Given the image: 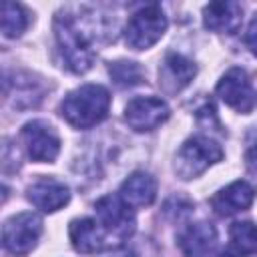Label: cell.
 I'll use <instances>...</instances> for the list:
<instances>
[{
    "mask_svg": "<svg viewBox=\"0 0 257 257\" xmlns=\"http://www.w3.org/2000/svg\"><path fill=\"white\" fill-rule=\"evenodd\" d=\"M52 30L62 62L74 74H84L90 70L98 44L110 38L106 18L86 6L60 8L54 14Z\"/></svg>",
    "mask_w": 257,
    "mask_h": 257,
    "instance_id": "1",
    "label": "cell"
},
{
    "mask_svg": "<svg viewBox=\"0 0 257 257\" xmlns=\"http://www.w3.org/2000/svg\"><path fill=\"white\" fill-rule=\"evenodd\" d=\"M110 92L102 84H82L60 102L62 118L74 128H92L108 116Z\"/></svg>",
    "mask_w": 257,
    "mask_h": 257,
    "instance_id": "2",
    "label": "cell"
},
{
    "mask_svg": "<svg viewBox=\"0 0 257 257\" xmlns=\"http://www.w3.org/2000/svg\"><path fill=\"white\" fill-rule=\"evenodd\" d=\"M221 159H223V149L217 141H213L211 137L195 135L179 147L173 161V171L179 179L191 181L203 175L209 167H213Z\"/></svg>",
    "mask_w": 257,
    "mask_h": 257,
    "instance_id": "3",
    "label": "cell"
},
{
    "mask_svg": "<svg viewBox=\"0 0 257 257\" xmlns=\"http://www.w3.org/2000/svg\"><path fill=\"white\" fill-rule=\"evenodd\" d=\"M167 24L161 4H145L128 18L124 26V42L133 50H147L161 40Z\"/></svg>",
    "mask_w": 257,
    "mask_h": 257,
    "instance_id": "4",
    "label": "cell"
},
{
    "mask_svg": "<svg viewBox=\"0 0 257 257\" xmlns=\"http://www.w3.org/2000/svg\"><path fill=\"white\" fill-rule=\"evenodd\" d=\"M96 221L102 225L114 247H120L135 231V215L131 207L114 195H104L94 203Z\"/></svg>",
    "mask_w": 257,
    "mask_h": 257,
    "instance_id": "5",
    "label": "cell"
},
{
    "mask_svg": "<svg viewBox=\"0 0 257 257\" xmlns=\"http://www.w3.org/2000/svg\"><path fill=\"white\" fill-rule=\"evenodd\" d=\"M42 235V219L36 213L24 211L12 215L2 227V245L12 255H28Z\"/></svg>",
    "mask_w": 257,
    "mask_h": 257,
    "instance_id": "6",
    "label": "cell"
},
{
    "mask_svg": "<svg viewBox=\"0 0 257 257\" xmlns=\"http://www.w3.org/2000/svg\"><path fill=\"white\" fill-rule=\"evenodd\" d=\"M20 141L26 155L36 163H52L60 153V137L46 120H28L20 131Z\"/></svg>",
    "mask_w": 257,
    "mask_h": 257,
    "instance_id": "7",
    "label": "cell"
},
{
    "mask_svg": "<svg viewBox=\"0 0 257 257\" xmlns=\"http://www.w3.org/2000/svg\"><path fill=\"white\" fill-rule=\"evenodd\" d=\"M217 96L229 108H233L241 114H249L255 106V92H253L251 78L239 66L229 68L221 76V80L217 82Z\"/></svg>",
    "mask_w": 257,
    "mask_h": 257,
    "instance_id": "8",
    "label": "cell"
},
{
    "mask_svg": "<svg viewBox=\"0 0 257 257\" xmlns=\"http://www.w3.org/2000/svg\"><path fill=\"white\" fill-rule=\"evenodd\" d=\"M169 114L171 110L167 102L159 96H135L124 106V122L137 133L155 131L169 118Z\"/></svg>",
    "mask_w": 257,
    "mask_h": 257,
    "instance_id": "9",
    "label": "cell"
},
{
    "mask_svg": "<svg viewBox=\"0 0 257 257\" xmlns=\"http://www.w3.org/2000/svg\"><path fill=\"white\" fill-rule=\"evenodd\" d=\"M68 237H70L74 251H78L82 255H94V253H102L106 249H116L114 243L110 241V237L106 235V231L102 229V225L92 217H82V219L70 221Z\"/></svg>",
    "mask_w": 257,
    "mask_h": 257,
    "instance_id": "10",
    "label": "cell"
},
{
    "mask_svg": "<svg viewBox=\"0 0 257 257\" xmlns=\"http://www.w3.org/2000/svg\"><path fill=\"white\" fill-rule=\"evenodd\" d=\"M197 74V64L177 52H169L159 66V86L167 94H175L189 86Z\"/></svg>",
    "mask_w": 257,
    "mask_h": 257,
    "instance_id": "11",
    "label": "cell"
},
{
    "mask_svg": "<svg viewBox=\"0 0 257 257\" xmlns=\"http://www.w3.org/2000/svg\"><path fill=\"white\" fill-rule=\"evenodd\" d=\"M255 201V189L247 181H233L231 185L219 189L211 197V209L219 217H231L249 209Z\"/></svg>",
    "mask_w": 257,
    "mask_h": 257,
    "instance_id": "12",
    "label": "cell"
},
{
    "mask_svg": "<svg viewBox=\"0 0 257 257\" xmlns=\"http://www.w3.org/2000/svg\"><path fill=\"white\" fill-rule=\"evenodd\" d=\"M217 243V229L209 221L189 223L177 237V247L183 257H207Z\"/></svg>",
    "mask_w": 257,
    "mask_h": 257,
    "instance_id": "13",
    "label": "cell"
},
{
    "mask_svg": "<svg viewBox=\"0 0 257 257\" xmlns=\"http://www.w3.org/2000/svg\"><path fill=\"white\" fill-rule=\"evenodd\" d=\"M26 199L42 213H54L70 201V191L64 183L50 177H42L32 185H28Z\"/></svg>",
    "mask_w": 257,
    "mask_h": 257,
    "instance_id": "14",
    "label": "cell"
},
{
    "mask_svg": "<svg viewBox=\"0 0 257 257\" xmlns=\"http://www.w3.org/2000/svg\"><path fill=\"white\" fill-rule=\"evenodd\" d=\"M243 22V8L237 2H209L203 8V24L211 32L235 34Z\"/></svg>",
    "mask_w": 257,
    "mask_h": 257,
    "instance_id": "15",
    "label": "cell"
},
{
    "mask_svg": "<svg viewBox=\"0 0 257 257\" xmlns=\"http://www.w3.org/2000/svg\"><path fill=\"white\" fill-rule=\"evenodd\" d=\"M4 94H6V100H12L16 108H32V106H38L40 100L44 98V84L32 74L16 72L14 80L6 76Z\"/></svg>",
    "mask_w": 257,
    "mask_h": 257,
    "instance_id": "16",
    "label": "cell"
},
{
    "mask_svg": "<svg viewBox=\"0 0 257 257\" xmlns=\"http://www.w3.org/2000/svg\"><path fill=\"white\" fill-rule=\"evenodd\" d=\"M118 197L128 207H149L157 197V181L145 171H135L122 181Z\"/></svg>",
    "mask_w": 257,
    "mask_h": 257,
    "instance_id": "17",
    "label": "cell"
},
{
    "mask_svg": "<svg viewBox=\"0 0 257 257\" xmlns=\"http://www.w3.org/2000/svg\"><path fill=\"white\" fill-rule=\"evenodd\" d=\"M257 255V225L237 221L229 227V243L219 257H249Z\"/></svg>",
    "mask_w": 257,
    "mask_h": 257,
    "instance_id": "18",
    "label": "cell"
},
{
    "mask_svg": "<svg viewBox=\"0 0 257 257\" xmlns=\"http://www.w3.org/2000/svg\"><path fill=\"white\" fill-rule=\"evenodd\" d=\"M28 12L24 6L16 2H4L2 4V34L6 38H18L28 28Z\"/></svg>",
    "mask_w": 257,
    "mask_h": 257,
    "instance_id": "19",
    "label": "cell"
},
{
    "mask_svg": "<svg viewBox=\"0 0 257 257\" xmlns=\"http://www.w3.org/2000/svg\"><path fill=\"white\" fill-rule=\"evenodd\" d=\"M108 74L118 88H131L143 82V70L133 60H116L108 64Z\"/></svg>",
    "mask_w": 257,
    "mask_h": 257,
    "instance_id": "20",
    "label": "cell"
},
{
    "mask_svg": "<svg viewBox=\"0 0 257 257\" xmlns=\"http://www.w3.org/2000/svg\"><path fill=\"white\" fill-rule=\"evenodd\" d=\"M245 44H247V48L257 56V14L253 16V20H251L249 26H247V32H245Z\"/></svg>",
    "mask_w": 257,
    "mask_h": 257,
    "instance_id": "21",
    "label": "cell"
},
{
    "mask_svg": "<svg viewBox=\"0 0 257 257\" xmlns=\"http://www.w3.org/2000/svg\"><path fill=\"white\" fill-rule=\"evenodd\" d=\"M245 165H247V171L253 177H257V143H253L247 149V153H245Z\"/></svg>",
    "mask_w": 257,
    "mask_h": 257,
    "instance_id": "22",
    "label": "cell"
},
{
    "mask_svg": "<svg viewBox=\"0 0 257 257\" xmlns=\"http://www.w3.org/2000/svg\"><path fill=\"white\" fill-rule=\"evenodd\" d=\"M110 257H137L133 251H118V253H112Z\"/></svg>",
    "mask_w": 257,
    "mask_h": 257,
    "instance_id": "23",
    "label": "cell"
}]
</instances>
